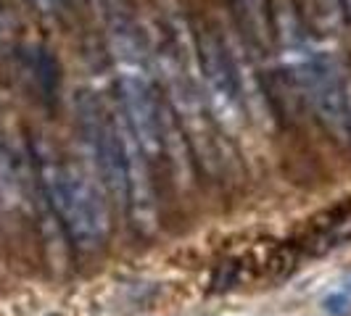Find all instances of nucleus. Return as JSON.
Returning <instances> with one entry per match:
<instances>
[{"label": "nucleus", "instance_id": "obj_7", "mask_svg": "<svg viewBox=\"0 0 351 316\" xmlns=\"http://www.w3.org/2000/svg\"><path fill=\"white\" fill-rule=\"evenodd\" d=\"M241 3V8H243V14L248 16V24H251V29H254V35L256 37H264V21H267V11H264V0H238Z\"/></svg>", "mask_w": 351, "mask_h": 316}, {"label": "nucleus", "instance_id": "obj_3", "mask_svg": "<svg viewBox=\"0 0 351 316\" xmlns=\"http://www.w3.org/2000/svg\"><path fill=\"white\" fill-rule=\"evenodd\" d=\"M80 129L95 163V172L101 176L104 187L124 203L127 195V158L132 135L124 119H114L95 98H82L80 103Z\"/></svg>", "mask_w": 351, "mask_h": 316}, {"label": "nucleus", "instance_id": "obj_5", "mask_svg": "<svg viewBox=\"0 0 351 316\" xmlns=\"http://www.w3.org/2000/svg\"><path fill=\"white\" fill-rule=\"evenodd\" d=\"M198 53H201V71H204V82H206L211 105L217 108V114H222L228 119H238L241 90H238L235 69L230 66L222 45L214 37H201Z\"/></svg>", "mask_w": 351, "mask_h": 316}, {"label": "nucleus", "instance_id": "obj_6", "mask_svg": "<svg viewBox=\"0 0 351 316\" xmlns=\"http://www.w3.org/2000/svg\"><path fill=\"white\" fill-rule=\"evenodd\" d=\"M322 311L330 316H343L351 311V277H346L343 282H338L333 290H328L322 300H319Z\"/></svg>", "mask_w": 351, "mask_h": 316}, {"label": "nucleus", "instance_id": "obj_8", "mask_svg": "<svg viewBox=\"0 0 351 316\" xmlns=\"http://www.w3.org/2000/svg\"><path fill=\"white\" fill-rule=\"evenodd\" d=\"M341 3H343V0H317L319 11L330 18V21H335V18L341 16Z\"/></svg>", "mask_w": 351, "mask_h": 316}, {"label": "nucleus", "instance_id": "obj_1", "mask_svg": "<svg viewBox=\"0 0 351 316\" xmlns=\"http://www.w3.org/2000/svg\"><path fill=\"white\" fill-rule=\"evenodd\" d=\"M285 64L315 116L335 140L351 145V69L333 51L282 32Z\"/></svg>", "mask_w": 351, "mask_h": 316}, {"label": "nucleus", "instance_id": "obj_4", "mask_svg": "<svg viewBox=\"0 0 351 316\" xmlns=\"http://www.w3.org/2000/svg\"><path fill=\"white\" fill-rule=\"evenodd\" d=\"M119 98H122L124 124L141 145L145 158H156L167 145L164 114L148 74L138 64H124L119 71Z\"/></svg>", "mask_w": 351, "mask_h": 316}, {"label": "nucleus", "instance_id": "obj_2", "mask_svg": "<svg viewBox=\"0 0 351 316\" xmlns=\"http://www.w3.org/2000/svg\"><path fill=\"white\" fill-rule=\"evenodd\" d=\"M40 185L56 219L80 250H95L108 237V206L98 185L82 169L40 156Z\"/></svg>", "mask_w": 351, "mask_h": 316}, {"label": "nucleus", "instance_id": "obj_9", "mask_svg": "<svg viewBox=\"0 0 351 316\" xmlns=\"http://www.w3.org/2000/svg\"><path fill=\"white\" fill-rule=\"evenodd\" d=\"M40 11H45V14H53V11H58L61 8V3L64 0H32Z\"/></svg>", "mask_w": 351, "mask_h": 316}]
</instances>
